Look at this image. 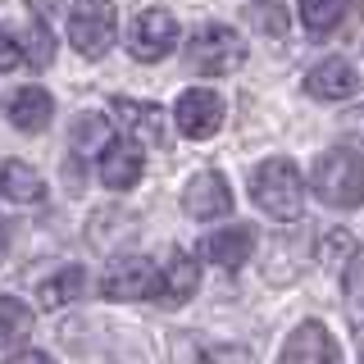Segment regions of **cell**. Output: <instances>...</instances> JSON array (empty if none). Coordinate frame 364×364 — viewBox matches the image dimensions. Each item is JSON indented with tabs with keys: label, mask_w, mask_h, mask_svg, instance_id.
I'll use <instances>...</instances> for the list:
<instances>
[{
	"label": "cell",
	"mask_w": 364,
	"mask_h": 364,
	"mask_svg": "<svg viewBox=\"0 0 364 364\" xmlns=\"http://www.w3.org/2000/svg\"><path fill=\"white\" fill-rule=\"evenodd\" d=\"M314 196L333 210H355L364 205V155L350 151V146H333L314 159Z\"/></svg>",
	"instance_id": "obj_1"
},
{
	"label": "cell",
	"mask_w": 364,
	"mask_h": 364,
	"mask_svg": "<svg viewBox=\"0 0 364 364\" xmlns=\"http://www.w3.org/2000/svg\"><path fill=\"white\" fill-rule=\"evenodd\" d=\"M250 196H255V205L264 214H273V219H301V210H305V178H301V168L291 164V159H282V155H273L264 159V164L250 173Z\"/></svg>",
	"instance_id": "obj_2"
},
{
	"label": "cell",
	"mask_w": 364,
	"mask_h": 364,
	"mask_svg": "<svg viewBox=\"0 0 364 364\" xmlns=\"http://www.w3.org/2000/svg\"><path fill=\"white\" fill-rule=\"evenodd\" d=\"M182 64L200 77H219V73H232V68L246 64V41L242 32L223 28V23H205L187 37L182 46Z\"/></svg>",
	"instance_id": "obj_3"
},
{
	"label": "cell",
	"mask_w": 364,
	"mask_h": 364,
	"mask_svg": "<svg viewBox=\"0 0 364 364\" xmlns=\"http://www.w3.org/2000/svg\"><path fill=\"white\" fill-rule=\"evenodd\" d=\"M114 32H119L114 0H73V9H68V41H73V50L82 60L109 55Z\"/></svg>",
	"instance_id": "obj_4"
},
{
	"label": "cell",
	"mask_w": 364,
	"mask_h": 364,
	"mask_svg": "<svg viewBox=\"0 0 364 364\" xmlns=\"http://www.w3.org/2000/svg\"><path fill=\"white\" fill-rule=\"evenodd\" d=\"M159 287H164V273L141 255H119L100 282L105 301H146V296H159Z\"/></svg>",
	"instance_id": "obj_5"
},
{
	"label": "cell",
	"mask_w": 364,
	"mask_h": 364,
	"mask_svg": "<svg viewBox=\"0 0 364 364\" xmlns=\"http://www.w3.org/2000/svg\"><path fill=\"white\" fill-rule=\"evenodd\" d=\"M173 46H178V23H173V14H168V9H141V14L132 18V28H128V50H132V60L155 64V60H164Z\"/></svg>",
	"instance_id": "obj_6"
},
{
	"label": "cell",
	"mask_w": 364,
	"mask_h": 364,
	"mask_svg": "<svg viewBox=\"0 0 364 364\" xmlns=\"http://www.w3.org/2000/svg\"><path fill=\"white\" fill-rule=\"evenodd\" d=\"M282 364H341V346L318 318H305L301 328H291L287 346H282Z\"/></svg>",
	"instance_id": "obj_7"
},
{
	"label": "cell",
	"mask_w": 364,
	"mask_h": 364,
	"mask_svg": "<svg viewBox=\"0 0 364 364\" xmlns=\"http://www.w3.org/2000/svg\"><path fill=\"white\" fill-rule=\"evenodd\" d=\"M219 123H223V96L219 91L191 87V91L178 96V128H182V136L205 141L210 132H219Z\"/></svg>",
	"instance_id": "obj_8"
},
{
	"label": "cell",
	"mask_w": 364,
	"mask_h": 364,
	"mask_svg": "<svg viewBox=\"0 0 364 364\" xmlns=\"http://www.w3.org/2000/svg\"><path fill=\"white\" fill-rule=\"evenodd\" d=\"M136 232H141V214L128 210V205H109V210H96L87 223V242L96 250H119L132 246Z\"/></svg>",
	"instance_id": "obj_9"
},
{
	"label": "cell",
	"mask_w": 364,
	"mask_h": 364,
	"mask_svg": "<svg viewBox=\"0 0 364 364\" xmlns=\"http://www.w3.org/2000/svg\"><path fill=\"white\" fill-rule=\"evenodd\" d=\"M182 210L191 214V219H223L228 210H232V191H228L223 173H214V168H205L187 182V191H182Z\"/></svg>",
	"instance_id": "obj_10"
},
{
	"label": "cell",
	"mask_w": 364,
	"mask_h": 364,
	"mask_svg": "<svg viewBox=\"0 0 364 364\" xmlns=\"http://www.w3.org/2000/svg\"><path fill=\"white\" fill-rule=\"evenodd\" d=\"M360 91V73L346 60H318L305 73V96L314 100H350Z\"/></svg>",
	"instance_id": "obj_11"
},
{
	"label": "cell",
	"mask_w": 364,
	"mask_h": 364,
	"mask_svg": "<svg viewBox=\"0 0 364 364\" xmlns=\"http://www.w3.org/2000/svg\"><path fill=\"white\" fill-rule=\"evenodd\" d=\"M109 109H114V119L128 128V136L151 141V146H168V128H164V109H159V105H141V100L114 96Z\"/></svg>",
	"instance_id": "obj_12"
},
{
	"label": "cell",
	"mask_w": 364,
	"mask_h": 364,
	"mask_svg": "<svg viewBox=\"0 0 364 364\" xmlns=\"http://www.w3.org/2000/svg\"><path fill=\"white\" fill-rule=\"evenodd\" d=\"M205 259L219 269H242L250 255H255V228L246 223H232V228H219V232L205 237Z\"/></svg>",
	"instance_id": "obj_13"
},
{
	"label": "cell",
	"mask_w": 364,
	"mask_h": 364,
	"mask_svg": "<svg viewBox=\"0 0 364 364\" xmlns=\"http://www.w3.org/2000/svg\"><path fill=\"white\" fill-rule=\"evenodd\" d=\"M5 114L18 132H46L55 119V96L46 87H23L5 100Z\"/></svg>",
	"instance_id": "obj_14"
},
{
	"label": "cell",
	"mask_w": 364,
	"mask_h": 364,
	"mask_svg": "<svg viewBox=\"0 0 364 364\" xmlns=\"http://www.w3.org/2000/svg\"><path fill=\"white\" fill-rule=\"evenodd\" d=\"M100 182L109 191H128L141 182V146L136 141H114L105 155H100Z\"/></svg>",
	"instance_id": "obj_15"
},
{
	"label": "cell",
	"mask_w": 364,
	"mask_h": 364,
	"mask_svg": "<svg viewBox=\"0 0 364 364\" xmlns=\"http://www.w3.org/2000/svg\"><path fill=\"white\" fill-rule=\"evenodd\" d=\"M82 291H87V269L82 264H64L46 282H37V305L41 310H64V305H73Z\"/></svg>",
	"instance_id": "obj_16"
},
{
	"label": "cell",
	"mask_w": 364,
	"mask_h": 364,
	"mask_svg": "<svg viewBox=\"0 0 364 364\" xmlns=\"http://www.w3.org/2000/svg\"><path fill=\"white\" fill-rule=\"evenodd\" d=\"M0 196L14 200V205H37V200H46V182L32 164L5 159V164H0Z\"/></svg>",
	"instance_id": "obj_17"
},
{
	"label": "cell",
	"mask_w": 364,
	"mask_h": 364,
	"mask_svg": "<svg viewBox=\"0 0 364 364\" xmlns=\"http://www.w3.org/2000/svg\"><path fill=\"white\" fill-rule=\"evenodd\" d=\"M200 287V264L191 255H182V250H173L168 255V269H164V287H159V301L164 305H182L191 301Z\"/></svg>",
	"instance_id": "obj_18"
},
{
	"label": "cell",
	"mask_w": 364,
	"mask_h": 364,
	"mask_svg": "<svg viewBox=\"0 0 364 364\" xmlns=\"http://www.w3.org/2000/svg\"><path fill=\"white\" fill-rule=\"evenodd\" d=\"M73 155L82 159V155H105L109 151V119H100V114H77L73 119Z\"/></svg>",
	"instance_id": "obj_19"
},
{
	"label": "cell",
	"mask_w": 364,
	"mask_h": 364,
	"mask_svg": "<svg viewBox=\"0 0 364 364\" xmlns=\"http://www.w3.org/2000/svg\"><path fill=\"white\" fill-rule=\"evenodd\" d=\"M32 333V310L14 296H0V346H9V341H23Z\"/></svg>",
	"instance_id": "obj_20"
},
{
	"label": "cell",
	"mask_w": 364,
	"mask_h": 364,
	"mask_svg": "<svg viewBox=\"0 0 364 364\" xmlns=\"http://www.w3.org/2000/svg\"><path fill=\"white\" fill-rule=\"evenodd\" d=\"M341 14H346V0H301V23L310 32H333Z\"/></svg>",
	"instance_id": "obj_21"
},
{
	"label": "cell",
	"mask_w": 364,
	"mask_h": 364,
	"mask_svg": "<svg viewBox=\"0 0 364 364\" xmlns=\"http://www.w3.org/2000/svg\"><path fill=\"white\" fill-rule=\"evenodd\" d=\"M355 250H360V246H355V237H350L346 228H333V232H328L323 242H318V259H323L328 269H346Z\"/></svg>",
	"instance_id": "obj_22"
},
{
	"label": "cell",
	"mask_w": 364,
	"mask_h": 364,
	"mask_svg": "<svg viewBox=\"0 0 364 364\" xmlns=\"http://www.w3.org/2000/svg\"><path fill=\"white\" fill-rule=\"evenodd\" d=\"M23 50H28V64H32V68H50V60H55V37H50V28H46L41 18L28 28Z\"/></svg>",
	"instance_id": "obj_23"
},
{
	"label": "cell",
	"mask_w": 364,
	"mask_h": 364,
	"mask_svg": "<svg viewBox=\"0 0 364 364\" xmlns=\"http://www.w3.org/2000/svg\"><path fill=\"white\" fill-rule=\"evenodd\" d=\"M250 18H255V28L264 32V37H282V32L291 28L287 9H282L278 0H259V5H250Z\"/></svg>",
	"instance_id": "obj_24"
},
{
	"label": "cell",
	"mask_w": 364,
	"mask_h": 364,
	"mask_svg": "<svg viewBox=\"0 0 364 364\" xmlns=\"http://www.w3.org/2000/svg\"><path fill=\"white\" fill-rule=\"evenodd\" d=\"M341 291H346L350 310H360V305H364V246L350 255V264L341 269Z\"/></svg>",
	"instance_id": "obj_25"
},
{
	"label": "cell",
	"mask_w": 364,
	"mask_h": 364,
	"mask_svg": "<svg viewBox=\"0 0 364 364\" xmlns=\"http://www.w3.org/2000/svg\"><path fill=\"white\" fill-rule=\"evenodd\" d=\"M28 64V50H23V41L14 37V32L0 28V73H9V68H23Z\"/></svg>",
	"instance_id": "obj_26"
},
{
	"label": "cell",
	"mask_w": 364,
	"mask_h": 364,
	"mask_svg": "<svg viewBox=\"0 0 364 364\" xmlns=\"http://www.w3.org/2000/svg\"><path fill=\"white\" fill-rule=\"evenodd\" d=\"M210 364H250L242 346H210Z\"/></svg>",
	"instance_id": "obj_27"
},
{
	"label": "cell",
	"mask_w": 364,
	"mask_h": 364,
	"mask_svg": "<svg viewBox=\"0 0 364 364\" xmlns=\"http://www.w3.org/2000/svg\"><path fill=\"white\" fill-rule=\"evenodd\" d=\"M341 132H350V136H360V141H364V105L341 114Z\"/></svg>",
	"instance_id": "obj_28"
},
{
	"label": "cell",
	"mask_w": 364,
	"mask_h": 364,
	"mask_svg": "<svg viewBox=\"0 0 364 364\" xmlns=\"http://www.w3.org/2000/svg\"><path fill=\"white\" fill-rule=\"evenodd\" d=\"M5 364H55L46 350H18V355H9Z\"/></svg>",
	"instance_id": "obj_29"
},
{
	"label": "cell",
	"mask_w": 364,
	"mask_h": 364,
	"mask_svg": "<svg viewBox=\"0 0 364 364\" xmlns=\"http://www.w3.org/2000/svg\"><path fill=\"white\" fill-rule=\"evenodd\" d=\"M9 246H14V228H9V223H0V264L9 259Z\"/></svg>",
	"instance_id": "obj_30"
},
{
	"label": "cell",
	"mask_w": 364,
	"mask_h": 364,
	"mask_svg": "<svg viewBox=\"0 0 364 364\" xmlns=\"http://www.w3.org/2000/svg\"><path fill=\"white\" fill-rule=\"evenodd\" d=\"M68 187L82 191V164H77V159H68Z\"/></svg>",
	"instance_id": "obj_31"
}]
</instances>
